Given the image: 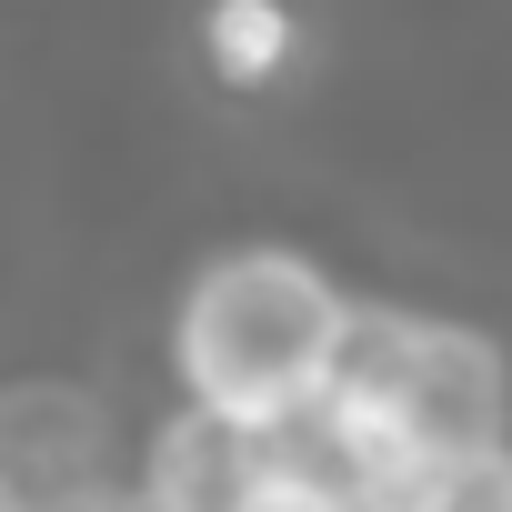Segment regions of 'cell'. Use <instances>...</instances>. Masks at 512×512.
I'll list each match as a JSON object with an SVG mask.
<instances>
[{
	"mask_svg": "<svg viewBox=\"0 0 512 512\" xmlns=\"http://www.w3.org/2000/svg\"><path fill=\"white\" fill-rule=\"evenodd\" d=\"M181 392L201 412H231L251 432H282L312 402H332L352 302L302 251H221L181 292Z\"/></svg>",
	"mask_w": 512,
	"mask_h": 512,
	"instance_id": "6da1fadb",
	"label": "cell"
},
{
	"mask_svg": "<svg viewBox=\"0 0 512 512\" xmlns=\"http://www.w3.org/2000/svg\"><path fill=\"white\" fill-rule=\"evenodd\" d=\"M402 422H412V442H422V462H442V472H472V462H492L502 442V362H492V342H472V332H442V322H412V362H402Z\"/></svg>",
	"mask_w": 512,
	"mask_h": 512,
	"instance_id": "7a4b0ae2",
	"label": "cell"
},
{
	"mask_svg": "<svg viewBox=\"0 0 512 512\" xmlns=\"http://www.w3.org/2000/svg\"><path fill=\"white\" fill-rule=\"evenodd\" d=\"M272 492V432H251L231 412H181L151 442V492L141 512H251Z\"/></svg>",
	"mask_w": 512,
	"mask_h": 512,
	"instance_id": "3957f363",
	"label": "cell"
},
{
	"mask_svg": "<svg viewBox=\"0 0 512 512\" xmlns=\"http://www.w3.org/2000/svg\"><path fill=\"white\" fill-rule=\"evenodd\" d=\"M201 51H211V71L221 81H272L282 61H292V11L282 0H211L201 11Z\"/></svg>",
	"mask_w": 512,
	"mask_h": 512,
	"instance_id": "277c9868",
	"label": "cell"
},
{
	"mask_svg": "<svg viewBox=\"0 0 512 512\" xmlns=\"http://www.w3.org/2000/svg\"><path fill=\"white\" fill-rule=\"evenodd\" d=\"M251 512H352V502H342V492H312V482H282V472H272V492L251 502Z\"/></svg>",
	"mask_w": 512,
	"mask_h": 512,
	"instance_id": "5b68a950",
	"label": "cell"
}]
</instances>
